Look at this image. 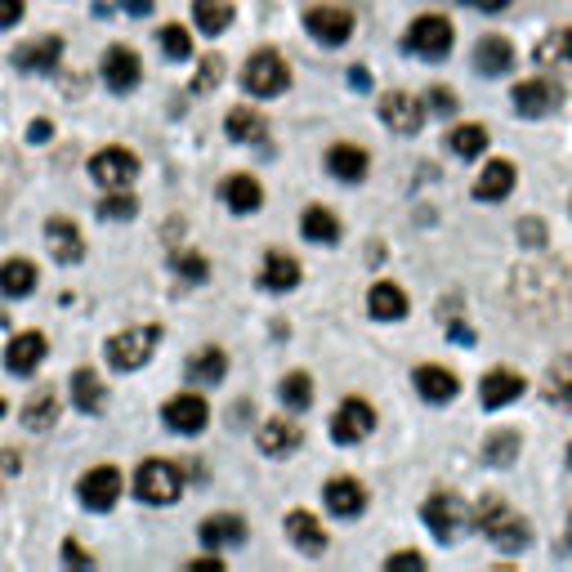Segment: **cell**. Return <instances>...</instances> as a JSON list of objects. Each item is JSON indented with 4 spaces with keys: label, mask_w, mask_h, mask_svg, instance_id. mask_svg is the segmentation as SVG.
<instances>
[{
    "label": "cell",
    "mask_w": 572,
    "mask_h": 572,
    "mask_svg": "<svg viewBox=\"0 0 572 572\" xmlns=\"http://www.w3.org/2000/svg\"><path fill=\"white\" fill-rule=\"evenodd\" d=\"M514 300L523 313H537V318H555L568 309V273L559 264H550L546 255H532L514 269Z\"/></svg>",
    "instance_id": "cell-1"
},
{
    "label": "cell",
    "mask_w": 572,
    "mask_h": 572,
    "mask_svg": "<svg viewBox=\"0 0 572 572\" xmlns=\"http://www.w3.org/2000/svg\"><path fill=\"white\" fill-rule=\"evenodd\" d=\"M470 519H474V528H479L488 541H497L501 550H523L528 546V537H532L528 523H523L501 497H483L479 505H474Z\"/></svg>",
    "instance_id": "cell-2"
},
{
    "label": "cell",
    "mask_w": 572,
    "mask_h": 572,
    "mask_svg": "<svg viewBox=\"0 0 572 572\" xmlns=\"http://www.w3.org/2000/svg\"><path fill=\"white\" fill-rule=\"evenodd\" d=\"M179 492H184V470L175 461L152 456V461H143L135 470V497L143 505H175Z\"/></svg>",
    "instance_id": "cell-3"
},
{
    "label": "cell",
    "mask_w": 572,
    "mask_h": 572,
    "mask_svg": "<svg viewBox=\"0 0 572 572\" xmlns=\"http://www.w3.org/2000/svg\"><path fill=\"white\" fill-rule=\"evenodd\" d=\"M157 345H161V327L157 322H143V327H126V331H117V336L108 340V362L117 371H139L143 362H148L152 354H157Z\"/></svg>",
    "instance_id": "cell-4"
},
{
    "label": "cell",
    "mask_w": 572,
    "mask_h": 572,
    "mask_svg": "<svg viewBox=\"0 0 572 572\" xmlns=\"http://www.w3.org/2000/svg\"><path fill=\"white\" fill-rule=\"evenodd\" d=\"M242 85H246V94H255V99H278L286 85H291V68H286V59L278 50H260V54L246 59Z\"/></svg>",
    "instance_id": "cell-5"
},
{
    "label": "cell",
    "mask_w": 572,
    "mask_h": 572,
    "mask_svg": "<svg viewBox=\"0 0 572 572\" xmlns=\"http://www.w3.org/2000/svg\"><path fill=\"white\" fill-rule=\"evenodd\" d=\"M452 23L443 14H421L407 27V50L421 54V59H447L452 54Z\"/></svg>",
    "instance_id": "cell-6"
},
{
    "label": "cell",
    "mask_w": 572,
    "mask_h": 572,
    "mask_svg": "<svg viewBox=\"0 0 572 572\" xmlns=\"http://www.w3.org/2000/svg\"><path fill=\"white\" fill-rule=\"evenodd\" d=\"M90 179L99 188H130L139 179V157L130 148H103L90 157Z\"/></svg>",
    "instance_id": "cell-7"
},
{
    "label": "cell",
    "mask_w": 572,
    "mask_h": 572,
    "mask_svg": "<svg viewBox=\"0 0 572 572\" xmlns=\"http://www.w3.org/2000/svg\"><path fill=\"white\" fill-rule=\"evenodd\" d=\"M121 488H126V479H121L117 465H94V470H85L81 483H76L85 510H112L121 497Z\"/></svg>",
    "instance_id": "cell-8"
},
{
    "label": "cell",
    "mask_w": 572,
    "mask_h": 572,
    "mask_svg": "<svg viewBox=\"0 0 572 572\" xmlns=\"http://www.w3.org/2000/svg\"><path fill=\"white\" fill-rule=\"evenodd\" d=\"M376 429V407L367 403V398H345V403L336 407V416H331V438L336 443H362V438Z\"/></svg>",
    "instance_id": "cell-9"
},
{
    "label": "cell",
    "mask_w": 572,
    "mask_h": 572,
    "mask_svg": "<svg viewBox=\"0 0 572 572\" xmlns=\"http://www.w3.org/2000/svg\"><path fill=\"white\" fill-rule=\"evenodd\" d=\"M421 519L429 523V532H434L438 541H452L456 528L470 519V510H465V501L452 497V492H434V497H425V505H421Z\"/></svg>",
    "instance_id": "cell-10"
},
{
    "label": "cell",
    "mask_w": 572,
    "mask_h": 572,
    "mask_svg": "<svg viewBox=\"0 0 572 572\" xmlns=\"http://www.w3.org/2000/svg\"><path fill=\"white\" fill-rule=\"evenodd\" d=\"M161 421L175 434H202L206 421H211V403L202 394H175L166 407H161Z\"/></svg>",
    "instance_id": "cell-11"
},
{
    "label": "cell",
    "mask_w": 572,
    "mask_h": 572,
    "mask_svg": "<svg viewBox=\"0 0 572 572\" xmlns=\"http://www.w3.org/2000/svg\"><path fill=\"white\" fill-rule=\"evenodd\" d=\"M380 121H385L394 135H416V130L425 126V103L412 99L407 90H389L385 99H380Z\"/></svg>",
    "instance_id": "cell-12"
},
{
    "label": "cell",
    "mask_w": 572,
    "mask_h": 572,
    "mask_svg": "<svg viewBox=\"0 0 572 572\" xmlns=\"http://www.w3.org/2000/svg\"><path fill=\"white\" fill-rule=\"evenodd\" d=\"M304 27H309V36L322 45H345L349 36H354V14L340 5H318L304 14Z\"/></svg>",
    "instance_id": "cell-13"
},
{
    "label": "cell",
    "mask_w": 572,
    "mask_h": 572,
    "mask_svg": "<svg viewBox=\"0 0 572 572\" xmlns=\"http://www.w3.org/2000/svg\"><path fill=\"white\" fill-rule=\"evenodd\" d=\"M99 72H103V85H108L112 94H130L139 85V76H143V63H139L135 50H126V45H112V50L103 54Z\"/></svg>",
    "instance_id": "cell-14"
},
{
    "label": "cell",
    "mask_w": 572,
    "mask_h": 572,
    "mask_svg": "<svg viewBox=\"0 0 572 572\" xmlns=\"http://www.w3.org/2000/svg\"><path fill=\"white\" fill-rule=\"evenodd\" d=\"M519 394H528V380H523L519 371H510V367H492L488 376L479 380V403L488 407V412H497V407L514 403Z\"/></svg>",
    "instance_id": "cell-15"
},
{
    "label": "cell",
    "mask_w": 572,
    "mask_h": 572,
    "mask_svg": "<svg viewBox=\"0 0 572 572\" xmlns=\"http://www.w3.org/2000/svg\"><path fill=\"white\" fill-rule=\"evenodd\" d=\"M412 385H416V394L425 398V403H452L456 394H461V380L452 376L447 367H438V362H425V367H416L412 371Z\"/></svg>",
    "instance_id": "cell-16"
},
{
    "label": "cell",
    "mask_w": 572,
    "mask_h": 572,
    "mask_svg": "<svg viewBox=\"0 0 572 572\" xmlns=\"http://www.w3.org/2000/svg\"><path fill=\"white\" fill-rule=\"evenodd\" d=\"M45 336L41 331H23V336H14L9 340V349H5V371L9 376H32L36 367L45 362Z\"/></svg>",
    "instance_id": "cell-17"
},
{
    "label": "cell",
    "mask_w": 572,
    "mask_h": 572,
    "mask_svg": "<svg viewBox=\"0 0 572 572\" xmlns=\"http://www.w3.org/2000/svg\"><path fill=\"white\" fill-rule=\"evenodd\" d=\"M514 179H519V166L505 157H492L488 166H483V175L474 179V197H479V202H501V197L514 193Z\"/></svg>",
    "instance_id": "cell-18"
},
{
    "label": "cell",
    "mask_w": 572,
    "mask_h": 572,
    "mask_svg": "<svg viewBox=\"0 0 572 572\" xmlns=\"http://www.w3.org/2000/svg\"><path fill=\"white\" fill-rule=\"evenodd\" d=\"M45 242H50V255L59 264H81L85 260V242H81V228L72 224V219L54 215L50 224H45Z\"/></svg>",
    "instance_id": "cell-19"
},
{
    "label": "cell",
    "mask_w": 572,
    "mask_h": 572,
    "mask_svg": "<svg viewBox=\"0 0 572 572\" xmlns=\"http://www.w3.org/2000/svg\"><path fill=\"white\" fill-rule=\"evenodd\" d=\"M555 103H559V85L546 81V76H532V81L514 85V108H519L523 117H546Z\"/></svg>",
    "instance_id": "cell-20"
},
{
    "label": "cell",
    "mask_w": 572,
    "mask_h": 572,
    "mask_svg": "<svg viewBox=\"0 0 572 572\" xmlns=\"http://www.w3.org/2000/svg\"><path fill=\"white\" fill-rule=\"evenodd\" d=\"M407 309H412V300H407V291L398 282H376L367 295V313L376 322H403Z\"/></svg>",
    "instance_id": "cell-21"
},
{
    "label": "cell",
    "mask_w": 572,
    "mask_h": 572,
    "mask_svg": "<svg viewBox=\"0 0 572 572\" xmlns=\"http://www.w3.org/2000/svg\"><path fill=\"white\" fill-rule=\"evenodd\" d=\"M322 501H327L331 514H340V519H354V514L367 510V488H362L358 479H345V474H340V479L327 483Z\"/></svg>",
    "instance_id": "cell-22"
},
{
    "label": "cell",
    "mask_w": 572,
    "mask_h": 572,
    "mask_svg": "<svg viewBox=\"0 0 572 572\" xmlns=\"http://www.w3.org/2000/svg\"><path fill=\"white\" fill-rule=\"evenodd\" d=\"M300 260L286 251H264V269H260V286L264 291H295L300 286Z\"/></svg>",
    "instance_id": "cell-23"
},
{
    "label": "cell",
    "mask_w": 572,
    "mask_h": 572,
    "mask_svg": "<svg viewBox=\"0 0 572 572\" xmlns=\"http://www.w3.org/2000/svg\"><path fill=\"white\" fill-rule=\"evenodd\" d=\"M300 425L295 421H286V416H273V421H264L260 429H255V443H260V452L264 456H286V452H295L300 447Z\"/></svg>",
    "instance_id": "cell-24"
},
{
    "label": "cell",
    "mask_w": 572,
    "mask_h": 572,
    "mask_svg": "<svg viewBox=\"0 0 572 572\" xmlns=\"http://www.w3.org/2000/svg\"><path fill=\"white\" fill-rule=\"evenodd\" d=\"M224 206L233 215H255L264 206V188L255 175H228L224 179Z\"/></svg>",
    "instance_id": "cell-25"
},
{
    "label": "cell",
    "mask_w": 572,
    "mask_h": 572,
    "mask_svg": "<svg viewBox=\"0 0 572 572\" xmlns=\"http://www.w3.org/2000/svg\"><path fill=\"white\" fill-rule=\"evenodd\" d=\"M286 537H291L295 550H304V555H322V550H327V532H322V523L313 519L309 510L286 514Z\"/></svg>",
    "instance_id": "cell-26"
},
{
    "label": "cell",
    "mask_w": 572,
    "mask_h": 572,
    "mask_svg": "<svg viewBox=\"0 0 572 572\" xmlns=\"http://www.w3.org/2000/svg\"><path fill=\"white\" fill-rule=\"evenodd\" d=\"M514 68V45L505 41V36H483L479 45H474V72L479 76H501Z\"/></svg>",
    "instance_id": "cell-27"
},
{
    "label": "cell",
    "mask_w": 572,
    "mask_h": 572,
    "mask_svg": "<svg viewBox=\"0 0 572 572\" xmlns=\"http://www.w3.org/2000/svg\"><path fill=\"white\" fill-rule=\"evenodd\" d=\"M59 54H63L59 36H41V41H32V45H18V50H14V68H23V72H54Z\"/></svg>",
    "instance_id": "cell-28"
},
{
    "label": "cell",
    "mask_w": 572,
    "mask_h": 572,
    "mask_svg": "<svg viewBox=\"0 0 572 572\" xmlns=\"http://www.w3.org/2000/svg\"><path fill=\"white\" fill-rule=\"evenodd\" d=\"M371 157L358 148V143H336V148L327 152V170L340 179V184H358L362 175H367Z\"/></svg>",
    "instance_id": "cell-29"
},
{
    "label": "cell",
    "mask_w": 572,
    "mask_h": 572,
    "mask_svg": "<svg viewBox=\"0 0 572 572\" xmlns=\"http://www.w3.org/2000/svg\"><path fill=\"white\" fill-rule=\"evenodd\" d=\"M197 537H202V546H242L246 537V523L237 519V514H211V519H202V528H197Z\"/></svg>",
    "instance_id": "cell-30"
},
{
    "label": "cell",
    "mask_w": 572,
    "mask_h": 572,
    "mask_svg": "<svg viewBox=\"0 0 572 572\" xmlns=\"http://www.w3.org/2000/svg\"><path fill=\"white\" fill-rule=\"evenodd\" d=\"M541 394H546V403H555V407H564V412H572V354L550 362L546 380H541Z\"/></svg>",
    "instance_id": "cell-31"
},
{
    "label": "cell",
    "mask_w": 572,
    "mask_h": 572,
    "mask_svg": "<svg viewBox=\"0 0 572 572\" xmlns=\"http://www.w3.org/2000/svg\"><path fill=\"white\" fill-rule=\"evenodd\" d=\"M519 429H492L488 438H483V465H497V470H505V465L519 461Z\"/></svg>",
    "instance_id": "cell-32"
},
{
    "label": "cell",
    "mask_w": 572,
    "mask_h": 572,
    "mask_svg": "<svg viewBox=\"0 0 572 572\" xmlns=\"http://www.w3.org/2000/svg\"><path fill=\"white\" fill-rule=\"evenodd\" d=\"M36 291V264L32 260H5L0 264V295L9 300H23Z\"/></svg>",
    "instance_id": "cell-33"
},
{
    "label": "cell",
    "mask_w": 572,
    "mask_h": 572,
    "mask_svg": "<svg viewBox=\"0 0 572 572\" xmlns=\"http://www.w3.org/2000/svg\"><path fill=\"white\" fill-rule=\"evenodd\" d=\"M72 403L81 407V412H103V403H108V389H103V380L94 376L90 367L72 371Z\"/></svg>",
    "instance_id": "cell-34"
},
{
    "label": "cell",
    "mask_w": 572,
    "mask_h": 572,
    "mask_svg": "<svg viewBox=\"0 0 572 572\" xmlns=\"http://www.w3.org/2000/svg\"><path fill=\"white\" fill-rule=\"evenodd\" d=\"M54 421H59V398H54V389H36L23 407V425L45 434V429H54Z\"/></svg>",
    "instance_id": "cell-35"
},
{
    "label": "cell",
    "mask_w": 572,
    "mask_h": 572,
    "mask_svg": "<svg viewBox=\"0 0 572 572\" xmlns=\"http://www.w3.org/2000/svg\"><path fill=\"white\" fill-rule=\"evenodd\" d=\"M300 233L309 237V242L331 246V242H340V219L331 215L327 206H309V211L300 215Z\"/></svg>",
    "instance_id": "cell-36"
},
{
    "label": "cell",
    "mask_w": 572,
    "mask_h": 572,
    "mask_svg": "<svg viewBox=\"0 0 572 572\" xmlns=\"http://www.w3.org/2000/svg\"><path fill=\"white\" fill-rule=\"evenodd\" d=\"M193 23L202 27L206 36H219L233 23V0H193Z\"/></svg>",
    "instance_id": "cell-37"
},
{
    "label": "cell",
    "mask_w": 572,
    "mask_h": 572,
    "mask_svg": "<svg viewBox=\"0 0 572 572\" xmlns=\"http://www.w3.org/2000/svg\"><path fill=\"white\" fill-rule=\"evenodd\" d=\"M532 59H537L541 68H564V63H572V27H559V32H550L546 41L532 50Z\"/></svg>",
    "instance_id": "cell-38"
},
{
    "label": "cell",
    "mask_w": 572,
    "mask_h": 572,
    "mask_svg": "<svg viewBox=\"0 0 572 572\" xmlns=\"http://www.w3.org/2000/svg\"><path fill=\"white\" fill-rule=\"evenodd\" d=\"M228 371V358L224 349H197L193 358H188V376L197 380V385H219Z\"/></svg>",
    "instance_id": "cell-39"
},
{
    "label": "cell",
    "mask_w": 572,
    "mask_h": 572,
    "mask_svg": "<svg viewBox=\"0 0 572 572\" xmlns=\"http://www.w3.org/2000/svg\"><path fill=\"white\" fill-rule=\"evenodd\" d=\"M224 130L233 143H255V139H264V117L255 108H233L224 121Z\"/></svg>",
    "instance_id": "cell-40"
},
{
    "label": "cell",
    "mask_w": 572,
    "mask_h": 572,
    "mask_svg": "<svg viewBox=\"0 0 572 572\" xmlns=\"http://www.w3.org/2000/svg\"><path fill=\"white\" fill-rule=\"evenodd\" d=\"M447 143H452V152L456 157H465V161H474V157H483V152H488V130L483 126H456L452 135H447Z\"/></svg>",
    "instance_id": "cell-41"
},
{
    "label": "cell",
    "mask_w": 572,
    "mask_h": 572,
    "mask_svg": "<svg viewBox=\"0 0 572 572\" xmlns=\"http://www.w3.org/2000/svg\"><path fill=\"white\" fill-rule=\"evenodd\" d=\"M282 403L291 407V412H304V407L313 403V380L304 376V371H291V376H282Z\"/></svg>",
    "instance_id": "cell-42"
},
{
    "label": "cell",
    "mask_w": 572,
    "mask_h": 572,
    "mask_svg": "<svg viewBox=\"0 0 572 572\" xmlns=\"http://www.w3.org/2000/svg\"><path fill=\"white\" fill-rule=\"evenodd\" d=\"M157 41H161V50H166V59H193V36H188V27H179V23H166L157 32Z\"/></svg>",
    "instance_id": "cell-43"
},
{
    "label": "cell",
    "mask_w": 572,
    "mask_h": 572,
    "mask_svg": "<svg viewBox=\"0 0 572 572\" xmlns=\"http://www.w3.org/2000/svg\"><path fill=\"white\" fill-rule=\"evenodd\" d=\"M135 211H139V202H135V193H126V188H108V197L99 202L103 219H135Z\"/></svg>",
    "instance_id": "cell-44"
},
{
    "label": "cell",
    "mask_w": 572,
    "mask_h": 572,
    "mask_svg": "<svg viewBox=\"0 0 572 572\" xmlns=\"http://www.w3.org/2000/svg\"><path fill=\"white\" fill-rule=\"evenodd\" d=\"M170 269H175V273H184L188 282H206V273H211V264H206L202 255H193V251H175V255H170Z\"/></svg>",
    "instance_id": "cell-45"
},
{
    "label": "cell",
    "mask_w": 572,
    "mask_h": 572,
    "mask_svg": "<svg viewBox=\"0 0 572 572\" xmlns=\"http://www.w3.org/2000/svg\"><path fill=\"white\" fill-rule=\"evenodd\" d=\"M421 103H425V112H434V117H452L456 112V94L447 90V85H429L421 94Z\"/></svg>",
    "instance_id": "cell-46"
},
{
    "label": "cell",
    "mask_w": 572,
    "mask_h": 572,
    "mask_svg": "<svg viewBox=\"0 0 572 572\" xmlns=\"http://www.w3.org/2000/svg\"><path fill=\"white\" fill-rule=\"evenodd\" d=\"M219 76H224V59L219 54H211V59H202V68H197V81H193V90H215L219 85Z\"/></svg>",
    "instance_id": "cell-47"
},
{
    "label": "cell",
    "mask_w": 572,
    "mask_h": 572,
    "mask_svg": "<svg viewBox=\"0 0 572 572\" xmlns=\"http://www.w3.org/2000/svg\"><path fill=\"white\" fill-rule=\"evenodd\" d=\"M519 237H523V246H528V251H541V246H546V224H541V219H523V224H519Z\"/></svg>",
    "instance_id": "cell-48"
},
{
    "label": "cell",
    "mask_w": 572,
    "mask_h": 572,
    "mask_svg": "<svg viewBox=\"0 0 572 572\" xmlns=\"http://www.w3.org/2000/svg\"><path fill=\"white\" fill-rule=\"evenodd\" d=\"M23 14H27L23 0H0V27H14Z\"/></svg>",
    "instance_id": "cell-49"
},
{
    "label": "cell",
    "mask_w": 572,
    "mask_h": 572,
    "mask_svg": "<svg viewBox=\"0 0 572 572\" xmlns=\"http://www.w3.org/2000/svg\"><path fill=\"white\" fill-rule=\"evenodd\" d=\"M385 568H389V572H394V568H425V559L416 555V550H403V555H389Z\"/></svg>",
    "instance_id": "cell-50"
},
{
    "label": "cell",
    "mask_w": 572,
    "mask_h": 572,
    "mask_svg": "<svg viewBox=\"0 0 572 572\" xmlns=\"http://www.w3.org/2000/svg\"><path fill=\"white\" fill-rule=\"evenodd\" d=\"M63 559H68V564H76V568H90V555H85L81 546H72V541L63 546Z\"/></svg>",
    "instance_id": "cell-51"
},
{
    "label": "cell",
    "mask_w": 572,
    "mask_h": 572,
    "mask_svg": "<svg viewBox=\"0 0 572 572\" xmlns=\"http://www.w3.org/2000/svg\"><path fill=\"white\" fill-rule=\"evenodd\" d=\"M349 85L362 94V90H371V72L367 68H349Z\"/></svg>",
    "instance_id": "cell-52"
},
{
    "label": "cell",
    "mask_w": 572,
    "mask_h": 572,
    "mask_svg": "<svg viewBox=\"0 0 572 572\" xmlns=\"http://www.w3.org/2000/svg\"><path fill=\"white\" fill-rule=\"evenodd\" d=\"M50 135H54V126H50V121H32V130H27V139H32V143H45Z\"/></svg>",
    "instance_id": "cell-53"
},
{
    "label": "cell",
    "mask_w": 572,
    "mask_h": 572,
    "mask_svg": "<svg viewBox=\"0 0 572 572\" xmlns=\"http://www.w3.org/2000/svg\"><path fill=\"white\" fill-rule=\"evenodd\" d=\"M193 568H202V572H224V559L211 555V559H193Z\"/></svg>",
    "instance_id": "cell-54"
},
{
    "label": "cell",
    "mask_w": 572,
    "mask_h": 572,
    "mask_svg": "<svg viewBox=\"0 0 572 572\" xmlns=\"http://www.w3.org/2000/svg\"><path fill=\"white\" fill-rule=\"evenodd\" d=\"M121 9H130V14H148L152 0H121Z\"/></svg>",
    "instance_id": "cell-55"
},
{
    "label": "cell",
    "mask_w": 572,
    "mask_h": 572,
    "mask_svg": "<svg viewBox=\"0 0 572 572\" xmlns=\"http://www.w3.org/2000/svg\"><path fill=\"white\" fill-rule=\"evenodd\" d=\"M564 546L572 550V514H568V523H564Z\"/></svg>",
    "instance_id": "cell-56"
},
{
    "label": "cell",
    "mask_w": 572,
    "mask_h": 572,
    "mask_svg": "<svg viewBox=\"0 0 572 572\" xmlns=\"http://www.w3.org/2000/svg\"><path fill=\"white\" fill-rule=\"evenodd\" d=\"M0 416H5V398H0Z\"/></svg>",
    "instance_id": "cell-57"
},
{
    "label": "cell",
    "mask_w": 572,
    "mask_h": 572,
    "mask_svg": "<svg viewBox=\"0 0 572 572\" xmlns=\"http://www.w3.org/2000/svg\"><path fill=\"white\" fill-rule=\"evenodd\" d=\"M568 465H572V443H568Z\"/></svg>",
    "instance_id": "cell-58"
},
{
    "label": "cell",
    "mask_w": 572,
    "mask_h": 572,
    "mask_svg": "<svg viewBox=\"0 0 572 572\" xmlns=\"http://www.w3.org/2000/svg\"><path fill=\"white\" fill-rule=\"evenodd\" d=\"M568 211H572V197H568Z\"/></svg>",
    "instance_id": "cell-59"
},
{
    "label": "cell",
    "mask_w": 572,
    "mask_h": 572,
    "mask_svg": "<svg viewBox=\"0 0 572 572\" xmlns=\"http://www.w3.org/2000/svg\"><path fill=\"white\" fill-rule=\"evenodd\" d=\"M0 322H5V318H0Z\"/></svg>",
    "instance_id": "cell-60"
}]
</instances>
